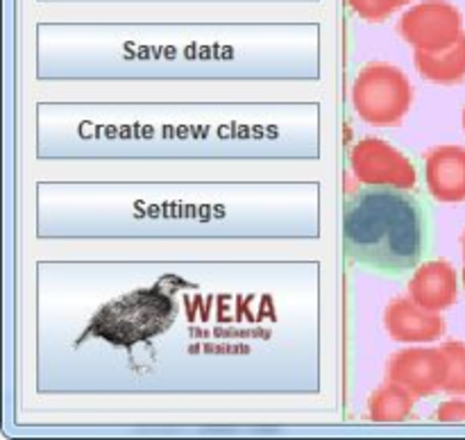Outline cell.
I'll use <instances>...</instances> for the list:
<instances>
[{
  "instance_id": "obj_5",
  "label": "cell",
  "mask_w": 465,
  "mask_h": 440,
  "mask_svg": "<svg viewBox=\"0 0 465 440\" xmlns=\"http://www.w3.org/2000/svg\"><path fill=\"white\" fill-rule=\"evenodd\" d=\"M350 168L354 177L366 186H393L409 189L418 184V171L407 154L386 141L368 136L350 152Z\"/></svg>"
},
{
  "instance_id": "obj_4",
  "label": "cell",
  "mask_w": 465,
  "mask_h": 440,
  "mask_svg": "<svg viewBox=\"0 0 465 440\" xmlns=\"http://www.w3.org/2000/svg\"><path fill=\"white\" fill-rule=\"evenodd\" d=\"M398 32L416 50L439 53L463 34V16L448 0H422L400 16Z\"/></svg>"
},
{
  "instance_id": "obj_1",
  "label": "cell",
  "mask_w": 465,
  "mask_h": 440,
  "mask_svg": "<svg viewBox=\"0 0 465 440\" xmlns=\"http://www.w3.org/2000/svg\"><path fill=\"white\" fill-rule=\"evenodd\" d=\"M345 252L381 275H404L420 266L430 245V213L409 189L363 186L343 209Z\"/></svg>"
},
{
  "instance_id": "obj_15",
  "label": "cell",
  "mask_w": 465,
  "mask_h": 440,
  "mask_svg": "<svg viewBox=\"0 0 465 440\" xmlns=\"http://www.w3.org/2000/svg\"><path fill=\"white\" fill-rule=\"evenodd\" d=\"M461 279H463V288H465V257H463V270H461Z\"/></svg>"
},
{
  "instance_id": "obj_8",
  "label": "cell",
  "mask_w": 465,
  "mask_h": 440,
  "mask_svg": "<svg viewBox=\"0 0 465 440\" xmlns=\"http://www.w3.org/2000/svg\"><path fill=\"white\" fill-rule=\"evenodd\" d=\"M409 298L434 313L454 307L459 298V275L452 263L445 259L420 263L409 279Z\"/></svg>"
},
{
  "instance_id": "obj_11",
  "label": "cell",
  "mask_w": 465,
  "mask_h": 440,
  "mask_svg": "<svg viewBox=\"0 0 465 440\" xmlns=\"http://www.w3.org/2000/svg\"><path fill=\"white\" fill-rule=\"evenodd\" d=\"M413 406L416 395L395 381H386L368 397V416L372 422H404L411 417Z\"/></svg>"
},
{
  "instance_id": "obj_14",
  "label": "cell",
  "mask_w": 465,
  "mask_h": 440,
  "mask_svg": "<svg viewBox=\"0 0 465 440\" xmlns=\"http://www.w3.org/2000/svg\"><path fill=\"white\" fill-rule=\"evenodd\" d=\"M434 417L439 422H465V399H445V402L436 408Z\"/></svg>"
},
{
  "instance_id": "obj_3",
  "label": "cell",
  "mask_w": 465,
  "mask_h": 440,
  "mask_svg": "<svg viewBox=\"0 0 465 440\" xmlns=\"http://www.w3.org/2000/svg\"><path fill=\"white\" fill-rule=\"evenodd\" d=\"M413 104V86L393 64L372 62L359 71L352 84V107L363 122L398 125Z\"/></svg>"
},
{
  "instance_id": "obj_9",
  "label": "cell",
  "mask_w": 465,
  "mask_h": 440,
  "mask_svg": "<svg viewBox=\"0 0 465 440\" xmlns=\"http://www.w3.org/2000/svg\"><path fill=\"white\" fill-rule=\"evenodd\" d=\"M384 327L398 343H434L445 334V320L440 313L418 307L411 298L389 302L384 311Z\"/></svg>"
},
{
  "instance_id": "obj_16",
  "label": "cell",
  "mask_w": 465,
  "mask_h": 440,
  "mask_svg": "<svg viewBox=\"0 0 465 440\" xmlns=\"http://www.w3.org/2000/svg\"><path fill=\"white\" fill-rule=\"evenodd\" d=\"M461 245H463V257H465V231H463V239H461Z\"/></svg>"
},
{
  "instance_id": "obj_12",
  "label": "cell",
  "mask_w": 465,
  "mask_h": 440,
  "mask_svg": "<svg viewBox=\"0 0 465 440\" xmlns=\"http://www.w3.org/2000/svg\"><path fill=\"white\" fill-rule=\"evenodd\" d=\"M448 358V376H445L443 393L454 397H465V343L461 340H450L440 345Z\"/></svg>"
},
{
  "instance_id": "obj_10",
  "label": "cell",
  "mask_w": 465,
  "mask_h": 440,
  "mask_svg": "<svg viewBox=\"0 0 465 440\" xmlns=\"http://www.w3.org/2000/svg\"><path fill=\"white\" fill-rule=\"evenodd\" d=\"M413 64L420 71V75L425 80L434 82V84H461L465 80V32L459 36L457 44H452L445 50H439V53L416 50Z\"/></svg>"
},
{
  "instance_id": "obj_2",
  "label": "cell",
  "mask_w": 465,
  "mask_h": 440,
  "mask_svg": "<svg viewBox=\"0 0 465 440\" xmlns=\"http://www.w3.org/2000/svg\"><path fill=\"white\" fill-rule=\"evenodd\" d=\"M175 316V299L162 286H150L121 295L114 302L100 307L86 331L118 347H132L136 343H148L150 338L171 329Z\"/></svg>"
},
{
  "instance_id": "obj_13",
  "label": "cell",
  "mask_w": 465,
  "mask_h": 440,
  "mask_svg": "<svg viewBox=\"0 0 465 440\" xmlns=\"http://www.w3.org/2000/svg\"><path fill=\"white\" fill-rule=\"evenodd\" d=\"M413 3V0H348L350 9H352L357 16H361L363 21L380 23L386 21L389 16H393L400 7Z\"/></svg>"
},
{
  "instance_id": "obj_7",
  "label": "cell",
  "mask_w": 465,
  "mask_h": 440,
  "mask_svg": "<svg viewBox=\"0 0 465 440\" xmlns=\"http://www.w3.org/2000/svg\"><path fill=\"white\" fill-rule=\"evenodd\" d=\"M425 181L431 198L445 204L465 202V148L445 143L425 154Z\"/></svg>"
},
{
  "instance_id": "obj_17",
  "label": "cell",
  "mask_w": 465,
  "mask_h": 440,
  "mask_svg": "<svg viewBox=\"0 0 465 440\" xmlns=\"http://www.w3.org/2000/svg\"><path fill=\"white\" fill-rule=\"evenodd\" d=\"M463 130H465V107H463Z\"/></svg>"
},
{
  "instance_id": "obj_6",
  "label": "cell",
  "mask_w": 465,
  "mask_h": 440,
  "mask_svg": "<svg viewBox=\"0 0 465 440\" xmlns=\"http://www.w3.org/2000/svg\"><path fill=\"white\" fill-rule=\"evenodd\" d=\"M445 376L448 358L440 347L400 349L386 363V381L404 386L416 397H431L443 390Z\"/></svg>"
}]
</instances>
